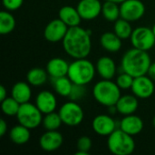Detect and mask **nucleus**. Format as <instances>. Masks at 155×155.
I'll return each instance as SVG.
<instances>
[{
	"label": "nucleus",
	"instance_id": "nucleus-1",
	"mask_svg": "<svg viewBox=\"0 0 155 155\" xmlns=\"http://www.w3.org/2000/svg\"><path fill=\"white\" fill-rule=\"evenodd\" d=\"M62 44L64 52L72 58H86L92 50L91 31L80 25L69 27Z\"/></svg>",
	"mask_w": 155,
	"mask_h": 155
},
{
	"label": "nucleus",
	"instance_id": "nucleus-2",
	"mask_svg": "<svg viewBox=\"0 0 155 155\" xmlns=\"http://www.w3.org/2000/svg\"><path fill=\"white\" fill-rule=\"evenodd\" d=\"M152 64L147 51L133 47L124 53L121 61V68L133 77L145 75Z\"/></svg>",
	"mask_w": 155,
	"mask_h": 155
},
{
	"label": "nucleus",
	"instance_id": "nucleus-3",
	"mask_svg": "<svg viewBox=\"0 0 155 155\" xmlns=\"http://www.w3.org/2000/svg\"><path fill=\"white\" fill-rule=\"evenodd\" d=\"M93 95L100 104L111 107L116 104L121 97V88L112 80L103 79L97 82L93 88Z\"/></svg>",
	"mask_w": 155,
	"mask_h": 155
},
{
	"label": "nucleus",
	"instance_id": "nucleus-4",
	"mask_svg": "<svg viewBox=\"0 0 155 155\" xmlns=\"http://www.w3.org/2000/svg\"><path fill=\"white\" fill-rule=\"evenodd\" d=\"M96 68L94 64L86 58L74 59L69 65L67 76L71 81L79 85H86L94 78Z\"/></svg>",
	"mask_w": 155,
	"mask_h": 155
},
{
	"label": "nucleus",
	"instance_id": "nucleus-5",
	"mask_svg": "<svg viewBox=\"0 0 155 155\" xmlns=\"http://www.w3.org/2000/svg\"><path fill=\"white\" fill-rule=\"evenodd\" d=\"M107 147L113 154L130 155L135 149V142L134 136L119 128L108 136Z\"/></svg>",
	"mask_w": 155,
	"mask_h": 155
},
{
	"label": "nucleus",
	"instance_id": "nucleus-6",
	"mask_svg": "<svg viewBox=\"0 0 155 155\" xmlns=\"http://www.w3.org/2000/svg\"><path fill=\"white\" fill-rule=\"evenodd\" d=\"M16 118L20 124L27 127L30 130H33L42 124L44 117L38 107L35 104L28 102L20 105Z\"/></svg>",
	"mask_w": 155,
	"mask_h": 155
},
{
	"label": "nucleus",
	"instance_id": "nucleus-7",
	"mask_svg": "<svg viewBox=\"0 0 155 155\" xmlns=\"http://www.w3.org/2000/svg\"><path fill=\"white\" fill-rule=\"evenodd\" d=\"M58 114L63 121V124L74 127L82 124L84 114L83 108L75 101H69L64 103L59 109Z\"/></svg>",
	"mask_w": 155,
	"mask_h": 155
},
{
	"label": "nucleus",
	"instance_id": "nucleus-8",
	"mask_svg": "<svg viewBox=\"0 0 155 155\" xmlns=\"http://www.w3.org/2000/svg\"><path fill=\"white\" fill-rule=\"evenodd\" d=\"M130 39L134 48L143 51L151 50L155 45V35L153 29L145 26H139L134 29Z\"/></svg>",
	"mask_w": 155,
	"mask_h": 155
},
{
	"label": "nucleus",
	"instance_id": "nucleus-9",
	"mask_svg": "<svg viewBox=\"0 0 155 155\" xmlns=\"http://www.w3.org/2000/svg\"><path fill=\"white\" fill-rule=\"evenodd\" d=\"M121 17L130 22L140 20L145 14V5L141 0H125L120 4Z\"/></svg>",
	"mask_w": 155,
	"mask_h": 155
},
{
	"label": "nucleus",
	"instance_id": "nucleus-10",
	"mask_svg": "<svg viewBox=\"0 0 155 155\" xmlns=\"http://www.w3.org/2000/svg\"><path fill=\"white\" fill-rule=\"evenodd\" d=\"M68 29L69 27L60 18H56L46 25L44 30V36L45 40L50 43L62 42Z\"/></svg>",
	"mask_w": 155,
	"mask_h": 155
},
{
	"label": "nucleus",
	"instance_id": "nucleus-11",
	"mask_svg": "<svg viewBox=\"0 0 155 155\" xmlns=\"http://www.w3.org/2000/svg\"><path fill=\"white\" fill-rule=\"evenodd\" d=\"M131 89L133 94L139 99H148L153 94L155 85L153 80L145 74L135 77Z\"/></svg>",
	"mask_w": 155,
	"mask_h": 155
},
{
	"label": "nucleus",
	"instance_id": "nucleus-12",
	"mask_svg": "<svg viewBox=\"0 0 155 155\" xmlns=\"http://www.w3.org/2000/svg\"><path fill=\"white\" fill-rule=\"evenodd\" d=\"M103 5L100 0H80L76 8L83 20H94L102 14Z\"/></svg>",
	"mask_w": 155,
	"mask_h": 155
},
{
	"label": "nucleus",
	"instance_id": "nucleus-13",
	"mask_svg": "<svg viewBox=\"0 0 155 155\" xmlns=\"http://www.w3.org/2000/svg\"><path fill=\"white\" fill-rule=\"evenodd\" d=\"M92 128L100 136H109L116 130L115 121L107 114H99L92 122Z\"/></svg>",
	"mask_w": 155,
	"mask_h": 155
},
{
	"label": "nucleus",
	"instance_id": "nucleus-14",
	"mask_svg": "<svg viewBox=\"0 0 155 155\" xmlns=\"http://www.w3.org/2000/svg\"><path fill=\"white\" fill-rule=\"evenodd\" d=\"M64 142L63 135L56 131H46L39 139V145L42 150L51 153L58 150Z\"/></svg>",
	"mask_w": 155,
	"mask_h": 155
},
{
	"label": "nucleus",
	"instance_id": "nucleus-15",
	"mask_svg": "<svg viewBox=\"0 0 155 155\" xmlns=\"http://www.w3.org/2000/svg\"><path fill=\"white\" fill-rule=\"evenodd\" d=\"M35 105L43 114H46L55 111L57 107V99L52 92L41 91L36 95Z\"/></svg>",
	"mask_w": 155,
	"mask_h": 155
},
{
	"label": "nucleus",
	"instance_id": "nucleus-16",
	"mask_svg": "<svg viewBox=\"0 0 155 155\" xmlns=\"http://www.w3.org/2000/svg\"><path fill=\"white\" fill-rule=\"evenodd\" d=\"M96 72L103 79L112 80L116 74V64L113 58L109 56L100 57L95 64Z\"/></svg>",
	"mask_w": 155,
	"mask_h": 155
},
{
	"label": "nucleus",
	"instance_id": "nucleus-17",
	"mask_svg": "<svg viewBox=\"0 0 155 155\" xmlns=\"http://www.w3.org/2000/svg\"><path fill=\"white\" fill-rule=\"evenodd\" d=\"M138 97L134 94H124L121 95L118 102L116 103L115 106L117 112L122 115H129L134 114L138 107H139V101Z\"/></svg>",
	"mask_w": 155,
	"mask_h": 155
},
{
	"label": "nucleus",
	"instance_id": "nucleus-18",
	"mask_svg": "<svg viewBox=\"0 0 155 155\" xmlns=\"http://www.w3.org/2000/svg\"><path fill=\"white\" fill-rule=\"evenodd\" d=\"M120 129L128 134L134 136L139 134L143 129V122L141 117L134 114L125 115L120 122Z\"/></svg>",
	"mask_w": 155,
	"mask_h": 155
},
{
	"label": "nucleus",
	"instance_id": "nucleus-19",
	"mask_svg": "<svg viewBox=\"0 0 155 155\" xmlns=\"http://www.w3.org/2000/svg\"><path fill=\"white\" fill-rule=\"evenodd\" d=\"M69 65L64 59L60 57H54L48 61L46 64V71L48 73V75L54 78H58L62 76H66L69 70Z\"/></svg>",
	"mask_w": 155,
	"mask_h": 155
},
{
	"label": "nucleus",
	"instance_id": "nucleus-20",
	"mask_svg": "<svg viewBox=\"0 0 155 155\" xmlns=\"http://www.w3.org/2000/svg\"><path fill=\"white\" fill-rule=\"evenodd\" d=\"M58 18H60L68 27L80 25L83 20L77 8L71 5H64L60 8L58 12Z\"/></svg>",
	"mask_w": 155,
	"mask_h": 155
},
{
	"label": "nucleus",
	"instance_id": "nucleus-21",
	"mask_svg": "<svg viewBox=\"0 0 155 155\" xmlns=\"http://www.w3.org/2000/svg\"><path fill=\"white\" fill-rule=\"evenodd\" d=\"M31 84L26 82H17L11 89V96L15 99L20 104L28 103L32 97Z\"/></svg>",
	"mask_w": 155,
	"mask_h": 155
},
{
	"label": "nucleus",
	"instance_id": "nucleus-22",
	"mask_svg": "<svg viewBox=\"0 0 155 155\" xmlns=\"http://www.w3.org/2000/svg\"><path fill=\"white\" fill-rule=\"evenodd\" d=\"M100 44L104 50L111 53L118 52L122 48V39L114 32H105L100 37Z\"/></svg>",
	"mask_w": 155,
	"mask_h": 155
},
{
	"label": "nucleus",
	"instance_id": "nucleus-23",
	"mask_svg": "<svg viewBox=\"0 0 155 155\" xmlns=\"http://www.w3.org/2000/svg\"><path fill=\"white\" fill-rule=\"evenodd\" d=\"M30 137H31L30 129L20 124L12 127L9 132L10 140L12 141V143L17 145L25 144L30 140Z\"/></svg>",
	"mask_w": 155,
	"mask_h": 155
},
{
	"label": "nucleus",
	"instance_id": "nucleus-24",
	"mask_svg": "<svg viewBox=\"0 0 155 155\" xmlns=\"http://www.w3.org/2000/svg\"><path fill=\"white\" fill-rule=\"evenodd\" d=\"M53 85L55 93L62 97H69L74 86V83L66 76H62L53 79Z\"/></svg>",
	"mask_w": 155,
	"mask_h": 155
},
{
	"label": "nucleus",
	"instance_id": "nucleus-25",
	"mask_svg": "<svg viewBox=\"0 0 155 155\" xmlns=\"http://www.w3.org/2000/svg\"><path fill=\"white\" fill-rule=\"evenodd\" d=\"M48 73L41 67H35L26 74V81L33 86H41L47 81Z\"/></svg>",
	"mask_w": 155,
	"mask_h": 155
},
{
	"label": "nucleus",
	"instance_id": "nucleus-26",
	"mask_svg": "<svg viewBox=\"0 0 155 155\" xmlns=\"http://www.w3.org/2000/svg\"><path fill=\"white\" fill-rule=\"evenodd\" d=\"M102 15L105 20L109 22H115L121 17L119 4L105 0L102 7Z\"/></svg>",
	"mask_w": 155,
	"mask_h": 155
},
{
	"label": "nucleus",
	"instance_id": "nucleus-27",
	"mask_svg": "<svg viewBox=\"0 0 155 155\" xmlns=\"http://www.w3.org/2000/svg\"><path fill=\"white\" fill-rule=\"evenodd\" d=\"M15 19L14 15L7 10L0 13V34L3 35H8L15 28Z\"/></svg>",
	"mask_w": 155,
	"mask_h": 155
},
{
	"label": "nucleus",
	"instance_id": "nucleus-28",
	"mask_svg": "<svg viewBox=\"0 0 155 155\" xmlns=\"http://www.w3.org/2000/svg\"><path fill=\"white\" fill-rule=\"evenodd\" d=\"M133 27L130 24V21L125 20L122 17H120L118 20L114 22V32L122 39L125 40L131 37L133 34Z\"/></svg>",
	"mask_w": 155,
	"mask_h": 155
},
{
	"label": "nucleus",
	"instance_id": "nucleus-29",
	"mask_svg": "<svg viewBox=\"0 0 155 155\" xmlns=\"http://www.w3.org/2000/svg\"><path fill=\"white\" fill-rule=\"evenodd\" d=\"M63 124V121L58 113L52 112L45 114L42 124L46 131H56Z\"/></svg>",
	"mask_w": 155,
	"mask_h": 155
},
{
	"label": "nucleus",
	"instance_id": "nucleus-30",
	"mask_svg": "<svg viewBox=\"0 0 155 155\" xmlns=\"http://www.w3.org/2000/svg\"><path fill=\"white\" fill-rule=\"evenodd\" d=\"M20 105L21 104L12 96L11 97L7 96L5 100L1 101L2 111L7 116H16L19 111Z\"/></svg>",
	"mask_w": 155,
	"mask_h": 155
},
{
	"label": "nucleus",
	"instance_id": "nucleus-31",
	"mask_svg": "<svg viewBox=\"0 0 155 155\" xmlns=\"http://www.w3.org/2000/svg\"><path fill=\"white\" fill-rule=\"evenodd\" d=\"M93 143L90 137L88 136H82L77 140L76 143V148L77 152L76 155H88L89 152L92 148Z\"/></svg>",
	"mask_w": 155,
	"mask_h": 155
},
{
	"label": "nucleus",
	"instance_id": "nucleus-32",
	"mask_svg": "<svg viewBox=\"0 0 155 155\" xmlns=\"http://www.w3.org/2000/svg\"><path fill=\"white\" fill-rule=\"evenodd\" d=\"M134 80V77H133L131 74L123 71V73L117 76L115 83L121 88V90H128L132 88Z\"/></svg>",
	"mask_w": 155,
	"mask_h": 155
},
{
	"label": "nucleus",
	"instance_id": "nucleus-33",
	"mask_svg": "<svg viewBox=\"0 0 155 155\" xmlns=\"http://www.w3.org/2000/svg\"><path fill=\"white\" fill-rule=\"evenodd\" d=\"M84 86L85 85H79V84H74V86H73V89H72V92H71V94H70L69 98L72 101H77V100L82 99L84 96V94H85Z\"/></svg>",
	"mask_w": 155,
	"mask_h": 155
},
{
	"label": "nucleus",
	"instance_id": "nucleus-34",
	"mask_svg": "<svg viewBox=\"0 0 155 155\" xmlns=\"http://www.w3.org/2000/svg\"><path fill=\"white\" fill-rule=\"evenodd\" d=\"M2 3L6 10L15 11L23 5L24 0H2Z\"/></svg>",
	"mask_w": 155,
	"mask_h": 155
},
{
	"label": "nucleus",
	"instance_id": "nucleus-35",
	"mask_svg": "<svg viewBox=\"0 0 155 155\" xmlns=\"http://www.w3.org/2000/svg\"><path fill=\"white\" fill-rule=\"evenodd\" d=\"M7 132V123L4 120V119H1V122H0V136L3 137Z\"/></svg>",
	"mask_w": 155,
	"mask_h": 155
},
{
	"label": "nucleus",
	"instance_id": "nucleus-36",
	"mask_svg": "<svg viewBox=\"0 0 155 155\" xmlns=\"http://www.w3.org/2000/svg\"><path fill=\"white\" fill-rule=\"evenodd\" d=\"M147 74L153 80L155 81V62L152 63L150 67H149V70H148V73Z\"/></svg>",
	"mask_w": 155,
	"mask_h": 155
},
{
	"label": "nucleus",
	"instance_id": "nucleus-37",
	"mask_svg": "<svg viewBox=\"0 0 155 155\" xmlns=\"http://www.w3.org/2000/svg\"><path fill=\"white\" fill-rule=\"evenodd\" d=\"M6 97H7L6 89H5V87L4 85H1V86H0V101L5 100Z\"/></svg>",
	"mask_w": 155,
	"mask_h": 155
},
{
	"label": "nucleus",
	"instance_id": "nucleus-38",
	"mask_svg": "<svg viewBox=\"0 0 155 155\" xmlns=\"http://www.w3.org/2000/svg\"><path fill=\"white\" fill-rule=\"evenodd\" d=\"M107 1H112V2L117 3V4H122V3H123V2H124L125 0H107Z\"/></svg>",
	"mask_w": 155,
	"mask_h": 155
},
{
	"label": "nucleus",
	"instance_id": "nucleus-39",
	"mask_svg": "<svg viewBox=\"0 0 155 155\" xmlns=\"http://www.w3.org/2000/svg\"><path fill=\"white\" fill-rule=\"evenodd\" d=\"M152 29H153V34H154V35H155V24L153 25V28H152Z\"/></svg>",
	"mask_w": 155,
	"mask_h": 155
},
{
	"label": "nucleus",
	"instance_id": "nucleus-40",
	"mask_svg": "<svg viewBox=\"0 0 155 155\" xmlns=\"http://www.w3.org/2000/svg\"><path fill=\"white\" fill-rule=\"evenodd\" d=\"M153 126L155 127V116L153 117Z\"/></svg>",
	"mask_w": 155,
	"mask_h": 155
}]
</instances>
